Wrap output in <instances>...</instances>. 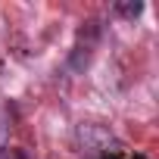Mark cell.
Returning <instances> with one entry per match:
<instances>
[{
  "mask_svg": "<svg viewBox=\"0 0 159 159\" xmlns=\"http://www.w3.org/2000/svg\"><path fill=\"white\" fill-rule=\"evenodd\" d=\"M140 10H143V3H119V7H116V13H119V16H128V19L140 16Z\"/></svg>",
  "mask_w": 159,
  "mask_h": 159,
  "instance_id": "cell-2",
  "label": "cell"
},
{
  "mask_svg": "<svg viewBox=\"0 0 159 159\" xmlns=\"http://www.w3.org/2000/svg\"><path fill=\"white\" fill-rule=\"evenodd\" d=\"M131 159H147V156H143V153H134V156H131Z\"/></svg>",
  "mask_w": 159,
  "mask_h": 159,
  "instance_id": "cell-4",
  "label": "cell"
},
{
  "mask_svg": "<svg viewBox=\"0 0 159 159\" xmlns=\"http://www.w3.org/2000/svg\"><path fill=\"white\" fill-rule=\"evenodd\" d=\"M0 159H31L22 147H0Z\"/></svg>",
  "mask_w": 159,
  "mask_h": 159,
  "instance_id": "cell-1",
  "label": "cell"
},
{
  "mask_svg": "<svg viewBox=\"0 0 159 159\" xmlns=\"http://www.w3.org/2000/svg\"><path fill=\"white\" fill-rule=\"evenodd\" d=\"M7 131H10V119H7L3 106H0V147H7Z\"/></svg>",
  "mask_w": 159,
  "mask_h": 159,
  "instance_id": "cell-3",
  "label": "cell"
}]
</instances>
